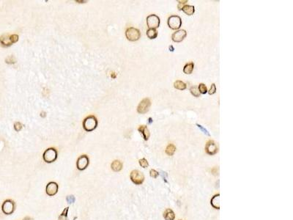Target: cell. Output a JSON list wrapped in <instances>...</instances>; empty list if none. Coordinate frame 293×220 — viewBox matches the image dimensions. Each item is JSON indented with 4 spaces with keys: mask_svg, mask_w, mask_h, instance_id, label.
Here are the masks:
<instances>
[{
    "mask_svg": "<svg viewBox=\"0 0 293 220\" xmlns=\"http://www.w3.org/2000/svg\"><path fill=\"white\" fill-rule=\"evenodd\" d=\"M22 124L19 122H16L14 123V129L16 131H20L22 129Z\"/></svg>",
    "mask_w": 293,
    "mask_h": 220,
    "instance_id": "29",
    "label": "cell"
},
{
    "mask_svg": "<svg viewBox=\"0 0 293 220\" xmlns=\"http://www.w3.org/2000/svg\"><path fill=\"white\" fill-rule=\"evenodd\" d=\"M205 151L209 155H215L218 152V147L213 141H208L205 146Z\"/></svg>",
    "mask_w": 293,
    "mask_h": 220,
    "instance_id": "12",
    "label": "cell"
},
{
    "mask_svg": "<svg viewBox=\"0 0 293 220\" xmlns=\"http://www.w3.org/2000/svg\"><path fill=\"white\" fill-rule=\"evenodd\" d=\"M168 25L172 30H178L182 25V20L178 16H171L168 18Z\"/></svg>",
    "mask_w": 293,
    "mask_h": 220,
    "instance_id": "6",
    "label": "cell"
},
{
    "mask_svg": "<svg viewBox=\"0 0 293 220\" xmlns=\"http://www.w3.org/2000/svg\"><path fill=\"white\" fill-rule=\"evenodd\" d=\"M146 24L149 29H156L160 25V18L156 15H149L146 18Z\"/></svg>",
    "mask_w": 293,
    "mask_h": 220,
    "instance_id": "8",
    "label": "cell"
},
{
    "mask_svg": "<svg viewBox=\"0 0 293 220\" xmlns=\"http://www.w3.org/2000/svg\"><path fill=\"white\" fill-rule=\"evenodd\" d=\"M66 200H67V201L69 203H74V201H75V197H74V196H73V195H70V196H67L66 197Z\"/></svg>",
    "mask_w": 293,
    "mask_h": 220,
    "instance_id": "33",
    "label": "cell"
},
{
    "mask_svg": "<svg viewBox=\"0 0 293 220\" xmlns=\"http://www.w3.org/2000/svg\"><path fill=\"white\" fill-rule=\"evenodd\" d=\"M89 164V158L87 155H82V156H79L77 159L76 161V167L78 170L80 171H83V170H86Z\"/></svg>",
    "mask_w": 293,
    "mask_h": 220,
    "instance_id": "7",
    "label": "cell"
},
{
    "mask_svg": "<svg viewBox=\"0 0 293 220\" xmlns=\"http://www.w3.org/2000/svg\"><path fill=\"white\" fill-rule=\"evenodd\" d=\"M149 175H150V176L152 178H155L158 176V173L157 171H155V170H151L150 172H149Z\"/></svg>",
    "mask_w": 293,
    "mask_h": 220,
    "instance_id": "32",
    "label": "cell"
},
{
    "mask_svg": "<svg viewBox=\"0 0 293 220\" xmlns=\"http://www.w3.org/2000/svg\"><path fill=\"white\" fill-rule=\"evenodd\" d=\"M197 126H198V128H199V129L200 130H201L203 132V133L205 134H206V135H207V136H210V134H209V132H208V131L207 130V129H205V128L203 127V126H202L201 125H199V124H197Z\"/></svg>",
    "mask_w": 293,
    "mask_h": 220,
    "instance_id": "31",
    "label": "cell"
},
{
    "mask_svg": "<svg viewBox=\"0 0 293 220\" xmlns=\"http://www.w3.org/2000/svg\"><path fill=\"white\" fill-rule=\"evenodd\" d=\"M219 199H220L219 195H215V196H214L212 198V200H211V205H212L215 208H217V209L220 208Z\"/></svg>",
    "mask_w": 293,
    "mask_h": 220,
    "instance_id": "20",
    "label": "cell"
},
{
    "mask_svg": "<svg viewBox=\"0 0 293 220\" xmlns=\"http://www.w3.org/2000/svg\"><path fill=\"white\" fill-rule=\"evenodd\" d=\"M23 220H34L32 218H31L30 216H26V217H24V219Z\"/></svg>",
    "mask_w": 293,
    "mask_h": 220,
    "instance_id": "36",
    "label": "cell"
},
{
    "mask_svg": "<svg viewBox=\"0 0 293 220\" xmlns=\"http://www.w3.org/2000/svg\"><path fill=\"white\" fill-rule=\"evenodd\" d=\"M15 209V203L12 200H6L1 205V211L6 215H10L13 213Z\"/></svg>",
    "mask_w": 293,
    "mask_h": 220,
    "instance_id": "3",
    "label": "cell"
},
{
    "mask_svg": "<svg viewBox=\"0 0 293 220\" xmlns=\"http://www.w3.org/2000/svg\"><path fill=\"white\" fill-rule=\"evenodd\" d=\"M111 167H112L113 171L120 172L123 169V163L119 160H115L114 161H112V164H111Z\"/></svg>",
    "mask_w": 293,
    "mask_h": 220,
    "instance_id": "14",
    "label": "cell"
},
{
    "mask_svg": "<svg viewBox=\"0 0 293 220\" xmlns=\"http://www.w3.org/2000/svg\"><path fill=\"white\" fill-rule=\"evenodd\" d=\"M57 150L54 147H49L47 150H45L43 155V158L46 163H52L55 161L57 158Z\"/></svg>",
    "mask_w": 293,
    "mask_h": 220,
    "instance_id": "2",
    "label": "cell"
},
{
    "mask_svg": "<svg viewBox=\"0 0 293 220\" xmlns=\"http://www.w3.org/2000/svg\"><path fill=\"white\" fill-rule=\"evenodd\" d=\"M139 162L140 166L141 167H143V168H146L148 167V165H149L148 161H146V159H145V158H141V159H140L139 161Z\"/></svg>",
    "mask_w": 293,
    "mask_h": 220,
    "instance_id": "26",
    "label": "cell"
},
{
    "mask_svg": "<svg viewBox=\"0 0 293 220\" xmlns=\"http://www.w3.org/2000/svg\"><path fill=\"white\" fill-rule=\"evenodd\" d=\"M138 130L140 133L142 134L144 140H147V139H149L150 134H149V130H148V129L146 128V126H140L139 127Z\"/></svg>",
    "mask_w": 293,
    "mask_h": 220,
    "instance_id": "15",
    "label": "cell"
},
{
    "mask_svg": "<svg viewBox=\"0 0 293 220\" xmlns=\"http://www.w3.org/2000/svg\"><path fill=\"white\" fill-rule=\"evenodd\" d=\"M130 178L133 184H136V185H140L144 181V176L143 175V173L137 170H133L131 173Z\"/></svg>",
    "mask_w": 293,
    "mask_h": 220,
    "instance_id": "5",
    "label": "cell"
},
{
    "mask_svg": "<svg viewBox=\"0 0 293 220\" xmlns=\"http://www.w3.org/2000/svg\"><path fill=\"white\" fill-rule=\"evenodd\" d=\"M162 177H163V180H164L166 182H167V180H166V178H167V174L163 172V173H162Z\"/></svg>",
    "mask_w": 293,
    "mask_h": 220,
    "instance_id": "35",
    "label": "cell"
},
{
    "mask_svg": "<svg viewBox=\"0 0 293 220\" xmlns=\"http://www.w3.org/2000/svg\"><path fill=\"white\" fill-rule=\"evenodd\" d=\"M10 40H11V42L13 44H15V43H16L18 41V35H15V34L11 35H10Z\"/></svg>",
    "mask_w": 293,
    "mask_h": 220,
    "instance_id": "30",
    "label": "cell"
},
{
    "mask_svg": "<svg viewBox=\"0 0 293 220\" xmlns=\"http://www.w3.org/2000/svg\"><path fill=\"white\" fill-rule=\"evenodd\" d=\"M169 50H170L171 52H174L175 49H174V47L172 46H169Z\"/></svg>",
    "mask_w": 293,
    "mask_h": 220,
    "instance_id": "37",
    "label": "cell"
},
{
    "mask_svg": "<svg viewBox=\"0 0 293 220\" xmlns=\"http://www.w3.org/2000/svg\"><path fill=\"white\" fill-rule=\"evenodd\" d=\"M187 2H188L187 1H179L178 6H177V7H178L179 10H182V8H183V7L185 6L184 4Z\"/></svg>",
    "mask_w": 293,
    "mask_h": 220,
    "instance_id": "34",
    "label": "cell"
},
{
    "mask_svg": "<svg viewBox=\"0 0 293 220\" xmlns=\"http://www.w3.org/2000/svg\"><path fill=\"white\" fill-rule=\"evenodd\" d=\"M125 35L128 41H136L141 37V32L138 29H136L134 27H130L126 30Z\"/></svg>",
    "mask_w": 293,
    "mask_h": 220,
    "instance_id": "4",
    "label": "cell"
},
{
    "mask_svg": "<svg viewBox=\"0 0 293 220\" xmlns=\"http://www.w3.org/2000/svg\"><path fill=\"white\" fill-rule=\"evenodd\" d=\"M98 126V121L94 115H89L84 120L83 128L86 131H92Z\"/></svg>",
    "mask_w": 293,
    "mask_h": 220,
    "instance_id": "1",
    "label": "cell"
},
{
    "mask_svg": "<svg viewBox=\"0 0 293 220\" xmlns=\"http://www.w3.org/2000/svg\"><path fill=\"white\" fill-rule=\"evenodd\" d=\"M152 118H149V122H148V123H149L150 124L151 123H152Z\"/></svg>",
    "mask_w": 293,
    "mask_h": 220,
    "instance_id": "38",
    "label": "cell"
},
{
    "mask_svg": "<svg viewBox=\"0 0 293 220\" xmlns=\"http://www.w3.org/2000/svg\"><path fill=\"white\" fill-rule=\"evenodd\" d=\"M175 150H176L175 146L173 144H169V145L166 147V154L169 155V156H172V155L175 153Z\"/></svg>",
    "mask_w": 293,
    "mask_h": 220,
    "instance_id": "22",
    "label": "cell"
},
{
    "mask_svg": "<svg viewBox=\"0 0 293 220\" xmlns=\"http://www.w3.org/2000/svg\"><path fill=\"white\" fill-rule=\"evenodd\" d=\"M215 92H216V87H215V84H211L210 89V90L208 91V93H209L210 95H213L215 94Z\"/></svg>",
    "mask_w": 293,
    "mask_h": 220,
    "instance_id": "28",
    "label": "cell"
},
{
    "mask_svg": "<svg viewBox=\"0 0 293 220\" xmlns=\"http://www.w3.org/2000/svg\"><path fill=\"white\" fill-rule=\"evenodd\" d=\"M198 90H199V93H202V94H205V93H207V87L205 86V84H203V83H201V84H199V87H198Z\"/></svg>",
    "mask_w": 293,
    "mask_h": 220,
    "instance_id": "24",
    "label": "cell"
},
{
    "mask_svg": "<svg viewBox=\"0 0 293 220\" xmlns=\"http://www.w3.org/2000/svg\"><path fill=\"white\" fill-rule=\"evenodd\" d=\"M13 44L10 40V35L8 34H4L0 37V45L2 47H9Z\"/></svg>",
    "mask_w": 293,
    "mask_h": 220,
    "instance_id": "13",
    "label": "cell"
},
{
    "mask_svg": "<svg viewBox=\"0 0 293 220\" xmlns=\"http://www.w3.org/2000/svg\"><path fill=\"white\" fill-rule=\"evenodd\" d=\"M146 35L149 39H155L158 36V32L155 29H149L146 31Z\"/></svg>",
    "mask_w": 293,
    "mask_h": 220,
    "instance_id": "21",
    "label": "cell"
},
{
    "mask_svg": "<svg viewBox=\"0 0 293 220\" xmlns=\"http://www.w3.org/2000/svg\"><path fill=\"white\" fill-rule=\"evenodd\" d=\"M151 106V101L148 98H144L139 104L137 107V112L140 114H144L149 111V107Z\"/></svg>",
    "mask_w": 293,
    "mask_h": 220,
    "instance_id": "9",
    "label": "cell"
},
{
    "mask_svg": "<svg viewBox=\"0 0 293 220\" xmlns=\"http://www.w3.org/2000/svg\"><path fill=\"white\" fill-rule=\"evenodd\" d=\"M174 87H175L176 89H177V90H186L187 86H186V84H185L183 81H180V80H177V81H176L174 83Z\"/></svg>",
    "mask_w": 293,
    "mask_h": 220,
    "instance_id": "19",
    "label": "cell"
},
{
    "mask_svg": "<svg viewBox=\"0 0 293 220\" xmlns=\"http://www.w3.org/2000/svg\"><path fill=\"white\" fill-rule=\"evenodd\" d=\"M68 210L69 208L67 207L64 209V211H62V213L59 216L58 220H68L67 219V213H68Z\"/></svg>",
    "mask_w": 293,
    "mask_h": 220,
    "instance_id": "23",
    "label": "cell"
},
{
    "mask_svg": "<svg viewBox=\"0 0 293 220\" xmlns=\"http://www.w3.org/2000/svg\"><path fill=\"white\" fill-rule=\"evenodd\" d=\"M163 216H164L166 220H174L175 216L173 211L171 210V209H167L163 213Z\"/></svg>",
    "mask_w": 293,
    "mask_h": 220,
    "instance_id": "17",
    "label": "cell"
},
{
    "mask_svg": "<svg viewBox=\"0 0 293 220\" xmlns=\"http://www.w3.org/2000/svg\"><path fill=\"white\" fill-rule=\"evenodd\" d=\"M190 91H191V94L194 95V96H195V97H199V95H200L199 91L198 88H197V87H195V86H194V87H191Z\"/></svg>",
    "mask_w": 293,
    "mask_h": 220,
    "instance_id": "25",
    "label": "cell"
},
{
    "mask_svg": "<svg viewBox=\"0 0 293 220\" xmlns=\"http://www.w3.org/2000/svg\"><path fill=\"white\" fill-rule=\"evenodd\" d=\"M5 62L7 64H14V63L16 62V60H15V57L13 56H8L5 59Z\"/></svg>",
    "mask_w": 293,
    "mask_h": 220,
    "instance_id": "27",
    "label": "cell"
},
{
    "mask_svg": "<svg viewBox=\"0 0 293 220\" xmlns=\"http://www.w3.org/2000/svg\"><path fill=\"white\" fill-rule=\"evenodd\" d=\"M59 186L56 182H49L46 188V192L49 196H54L58 192Z\"/></svg>",
    "mask_w": 293,
    "mask_h": 220,
    "instance_id": "10",
    "label": "cell"
},
{
    "mask_svg": "<svg viewBox=\"0 0 293 220\" xmlns=\"http://www.w3.org/2000/svg\"><path fill=\"white\" fill-rule=\"evenodd\" d=\"M186 31L184 30H177L175 32H174L172 35V41L175 43H180L184 40V38L186 37Z\"/></svg>",
    "mask_w": 293,
    "mask_h": 220,
    "instance_id": "11",
    "label": "cell"
},
{
    "mask_svg": "<svg viewBox=\"0 0 293 220\" xmlns=\"http://www.w3.org/2000/svg\"><path fill=\"white\" fill-rule=\"evenodd\" d=\"M182 10L186 13V15H189V16H191L195 12V9H194V6L191 5H185L184 7L182 8Z\"/></svg>",
    "mask_w": 293,
    "mask_h": 220,
    "instance_id": "16",
    "label": "cell"
},
{
    "mask_svg": "<svg viewBox=\"0 0 293 220\" xmlns=\"http://www.w3.org/2000/svg\"><path fill=\"white\" fill-rule=\"evenodd\" d=\"M194 64L193 62H189L188 64H186V65L183 68V72H184L186 74H191L193 72V70H194Z\"/></svg>",
    "mask_w": 293,
    "mask_h": 220,
    "instance_id": "18",
    "label": "cell"
}]
</instances>
